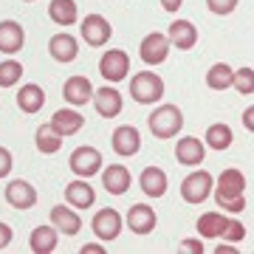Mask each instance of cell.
<instances>
[{
  "instance_id": "1",
  "label": "cell",
  "mask_w": 254,
  "mask_h": 254,
  "mask_svg": "<svg viewBox=\"0 0 254 254\" xmlns=\"http://www.w3.org/2000/svg\"><path fill=\"white\" fill-rule=\"evenodd\" d=\"M243 190H246V178H243V173H240L237 167L223 170V173L218 175V184L212 187L215 198H218V206L223 209V212H232V215H237V212L246 209Z\"/></svg>"
},
{
  "instance_id": "2",
  "label": "cell",
  "mask_w": 254,
  "mask_h": 254,
  "mask_svg": "<svg viewBox=\"0 0 254 254\" xmlns=\"http://www.w3.org/2000/svg\"><path fill=\"white\" fill-rule=\"evenodd\" d=\"M147 127H150V133L155 138H173L181 133L184 127V113L181 108H175V105H161V108H155L147 119Z\"/></svg>"
},
{
  "instance_id": "3",
  "label": "cell",
  "mask_w": 254,
  "mask_h": 254,
  "mask_svg": "<svg viewBox=\"0 0 254 254\" xmlns=\"http://www.w3.org/2000/svg\"><path fill=\"white\" fill-rule=\"evenodd\" d=\"M130 96L138 105H155L164 96V79L153 71H141L130 79Z\"/></svg>"
},
{
  "instance_id": "4",
  "label": "cell",
  "mask_w": 254,
  "mask_h": 254,
  "mask_svg": "<svg viewBox=\"0 0 254 254\" xmlns=\"http://www.w3.org/2000/svg\"><path fill=\"white\" fill-rule=\"evenodd\" d=\"M212 187H215V178H212L206 170L190 173L181 181V198L187 200V203H203V200L212 195Z\"/></svg>"
},
{
  "instance_id": "5",
  "label": "cell",
  "mask_w": 254,
  "mask_h": 254,
  "mask_svg": "<svg viewBox=\"0 0 254 254\" xmlns=\"http://www.w3.org/2000/svg\"><path fill=\"white\" fill-rule=\"evenodd\" d=\"M68 167L76 173V178H91L102 170V153L96 147H76L68 158Z\"/></svg>"
},
{
  "instance_id": "6",
  "label": "cell",
  "mask_w": 254,
  "mask_h": 254,
  "mask_svg": "<svg viewBox=\"0 0 254 254\" xmlns=\"http://www.w3.org/2000/svg\"><path fill=\"white\" fill-rule=\"evenodd\" d=\"M79 31H82V40L91 48H102L113 37V28L102 14H85V20L79 23Z\"/></svg>"
},
{
  "instance_id": "7",
  "label": "cell",
  "mask_w": 254,
  "mask_h": 254,
  "mask_svg": "<svg viewBox=\"0 0 254 254\" xmlns=\"http://www.w3.org/2000/svg\"><path fill=\"white\" fill-rule=\"evenodd\" d=\"M91 229H93V235L99 237V240L110 243V240H116L119 232H122V215H119L116 209L105 206V209H99V212L93 215Z\"/></svg>"
},
{
  "instance_id": "8",
  "label": "cell",
  "mask_w": 254,
  "mask_h": 254,
  "mask_svg": "<svg viewBox=\"0 0 254 254\" xmlns=\"http://www.w3.org/2000/svg\"><path fill=\"white\" fill-rule=\"evenodd\" d=\"M99 73L108 82H122L127 73H130V57H127L122 48H113V51H108V54H102Z\"/></svg>"
},
{
  "instance_id": "9",
  "label": "cell",
  "mask_w": 254,
  "mask_h": 254,
  "mask_svg": "<svg viewBox=\"0 0 254 254\" xmlns=\"http://www.w3.org/2000/svg\"><path fill=\"white\" fill-rule=\"evenodd\" d=\"M138 54H141V60L147 65H161L170 57V40H167V34H161V31L147 34L141 40V46H138Z\"/></svg>"
},
{
  "instance_id": "10",
  "label": "cell",
  "mask_w": 254,
  "mask_h": 254,
  "mask_svg": "<svg viewBox=\"0 0 254 254\" xmlns=\"http://www.w3.org/2000/svg\"><path fill=\"white\" fill-rule=\"evenodd\" d=\"M93 108H96V113L105 119H116L119 113H122V108H125V99H122V93L116 91V88H99V91H93Z\"/></svg>"
},
{
  "instance_id": "11",
  "label": "cell",
  "mask_w": 254,
  "mask_h": 254,
  "mask_svg": "<svg viewBox=\"0 0 254 254\" xmlns=\"http://www.w3.org/2000/svg\"><path fill=\"white\" fill-rule=\"evenodd\" d=\"M51 130H54L57 136H73V133H79L82 125H85V116H82L79 110H73V108H63V110H57L54 116H51Z\"/></svg>"
},
{
  "instance_id": "12",
  "label": "cell",
  "mask_w": 254,
  "mask_h": 254,
  "mask_svg": "<svg viewBox=\"0 0 254 254\" xmlns=\"http://www.w3.org/2000/svg\"><path fill=\"white\" fill-rule=\"evenodd\" d=\"M63 93H65V102H68V105L82 108V105H88V102L93 99V85H91V79H88V76L76 73V76H68Z\"/></svg>"
},
{
  "instance_id": "13",
  "label": "cell",
  "mask_w": 254,
  "mask_h": 254,
  "mask_svg": "<svg viewBox=\"0 0 254 254\" xmlns=\"http://www.w3.org/2000/svg\"><path fill=\"white\" fill-rule=\"evenodd\" d=\"M206 155V144L195 136H184L178 144H175V161L184 164V167H198Z\"/></svg>"
},
{
  "instance_id": "14",
  "label": "cell",
  "mask_w": 254,
  "mask_h": 254,
  "mask_svg": "<svg viewBox=\"0 0 254 254\" xmlns=\"http://www.w3.org/2000/svg\"><path fill=\"white\" fill-rule=\"evenodd\" d=\"M125 220H127V226H130L133 235H150V232L155 229V223H158L153 206H147V203H136V206H130V212H127Z\"/></svg>"
},
{
  "instance_id": "15",
  "label": "cell",
  "mask_w": 254,
  "mask_h": 254,
  "mask_svg": "<svg viewBox=\"0 0 254 254\" xmlns=\"http://www.w3.org/2000/svg\"><path fill=\"white\" fill-rule=\"evenodd\" d=\"M113 150L119 155H136L141 150V133H138L133 125H122L113 130Z\"/></svg>"
},
{
  "instance_id": "16",
  "label": "cell",
  "mask_w": 254,
  "mask_h": 254,
  "mask_svg": "<svg viewBox=\"0 0 254 254\" xmlns=\"http://www.w3.org/2000/svg\"><path fill=\"white\" fill-rule=\"evenodd\" d=\"M26 43V31L17 20H3L0 23V54H17Z\"/></svg>"
},
{
  "instance_id": "17",
  "label": "cell",
  "mask_w": 254,
  "mask_h": 254,
  "mask_svg": "<svg viewBox=\"0 0 254 254\" xmlns=\"http://www.w3.org/2000/svg\"><path fill=\"white\" fill-rule=\"evenodd\" d=\"M65 200L73 209H91L93 200H96V190L85 178H76V181H71L65 187Z\"/></svg>"
},
{
  "instance_id": "18",
  "label": "cell",
  "mask_w": 254,
  "mask_h": 254,
  "mask_svg": "<svg viewBox=\"0 0 254 254\" xmlns=\"http://www.w3.org/2000/svg\"><path fill=\"white\" fill-rule=\"evenodd\" d=\"M48 54L54 57L57 63H73L76 54H79V43H76V37L60 31L48 40Z\"/></svg>"
},
{
  "instance_id": "19",
  "label": "cell",
  "mask_w": 254,
  "mask_h": 254,
  "mask_svg": "<svg viewBox=\"0 0 254 254\" xmlns=\"http://www.w3.org/2000/svg\"><path fill=\"white\" fill-rule=\"evenodd\" d=\"M6 200L14 209H31L37 203V190L28 181H9L6 184Z\"/></svg>"
},
{
  "instance_id": "20",
  "label": "cell",
  "mask_w": 254,
  "mask_h": 254,
  "mask_svg": "<svg viewBox=\"0 0 254 254\" xmlns=\"http://www.w3.org/2000/svg\"><path fill=\"white\" fill-rule=\"evenodd\" d=\"M167 40H170V46L181 48V51H190V48H195V43H198V28L192 26L190 20H175L173 26H170Z\"/></svg>"
},
{
  "instance_id": "21",
  "label": "cell",
  "mask_w": 254,
  "mask_h": 254,
  "mask_svg": "<svg viewBox=\"0 0 254 254\" xmlns=\"http://www.w3.org/2000/svg\"><path fill=\"white\" fill-rule=\"evenodd\" d=\"M51 226L57 229V232H63L65 237H71V235H76L82 229V218L73 212V206H54L51 209Z\"/></svg>"
},
{
  "instance_id": "22",
  "label": "cell",
  "mask_w": 254,
  "mask_h": 254,
  "mask_svg": "<svg viewBox=\"0 0 254 254\" xmlns=\"http://www.w3.org/2000/svg\"><path fill=\"white\" fill-rule=\"evenodd\" d=\"M102 184L110 195H125L130 190V170L122 164H108V170L102 173Z\"/></svg>"
},
{
  "instance_id": "23",
  "label": "cell",
  "mask_w": 254,
  "mask_h": 254,
  "mask_svg": "<svg viewBox=\"0 0 254 254\" xmlns=\"http://www.w3.org/2000/svg\"><path fill=\"white\" fill-rule=\"evenodd\" d=\"M43 105H46V91L40 85L28 82L17 91V108L23 113H37V110H43Z\"/></svg>"
},
{
  "instance_id": "24",
  "label": "cell",
  "mask_w": 254,
  "mask_h": 254,
  "mask_svg": "<svg viewBox=\"0 0 254 254\" xmlns=\"http://www.w3.org/2000/svg\"><path fill=\"white\" fill-rule=\"evenodd\" d=\"M138 184H141L144 195L161 198L164 192H167V173H164L161 167H147L144 173H141V178H138Z\"/></svg>"
},
{
  "instance_id": "25",
  "label": "cell",
  "mask_w": 254,
  "mask_h": 254,
  "mask_svg": "<svg viewBox=\"0 0 254 254\" xmlns=\"http://www.w3.org/2000/svg\"><path fill=\"white\" fill-rule=\"evenodd\" d=\"M57 243H60V232L54 226H37L31 232V240H28L34 254H51L57 249Z\"/></svg>"
},
{
  "instance_id": "26",
  "label": "cell",
  "mask_w": 254,
  "mask_h": 254,
  "mask_svg": "<svg viewBox=\"0 0 254 254\" xmlns=\"http://www.w3.org/2000/svg\"><path fill=\"white\" fill-rule=\"evenodd\" d=\"M48 14H51V20H54L57 26H73L79 20V9H76L73 0H51Z\"/></svg>"
},
{
  "instance_id": "27",
  "label": "cell",
  "mask_w": 254,
  "mask_h": 254,
  "mask_svg": "<svg viewBox=\"0 0 254 254\" xmlns=\"http://www.w3.org/2000/svg\"><path fill=\"white\" fill-rule=\"evenodd\" d=\"M232 138H235V133H232V127L229 125H212L206 130V138H203V144L212 147V150H229L232 147Z\"/></svg>"
},
{
  "instance_id": "28",
  "label": "cell",
  "mask_w": 254,
  "mask_h": 254,
  "mask_svg": "<svg viewBox=\"0 0 254 254\" xmlns=\"http://www.w3.org/2000/svg\"><path fill=\"white\" fill-rule=\"evenodd\" d=\"M232 73L235 71L226 63H215L206 71V85L212 91H226V88H232Z\"/></svg>"
},
{
  "instance_id": "29",
  "label": "cell",
  "mask_w": 254,
  "mask_h": 254,
  "mask_svg": "<svg viewBox=\"0 0 254 254\" xmlns=\"http://www.w3.org/2000/svg\"><path fill=\"white\" fill-rule=\"evenodd\" d=\"M226 223L223 212H203L198 218V235L200 237H220V229Z\"/></svg>"
},
{
  "instance_id": "30",
  "label": "cell",
  "mask_w": 254,
  "mask_h": 254,
  "mask_svg": "<svg viewBox=\"0 0 254 254\" xmlns=\"http://www.w3.org/2000/svg\"><path fill=\"white\" fill-rule=\"evenodd\" d=\"M34 141H37V150H40V153H46V155L57 153V150L63 147V136H57L54 130H51V125L40 127V130H37V136H34Z\"/></svg>"
},
{
  "instance_id": "31",
  "label": "cell",
  "mask_w": 254,
  "mask_h": 254,
  "mask_svg": "<svg viewBox=\"0 0 254 254\" xmlns=\"http://www.w3.org/2000/svg\"><path fill=\"white\" fill-rule=\"evenodd\" d=\"M20 76H23V65L17 60H6V63H0V88H11V85H17Z\"/></svg>"
},
{
  "instance_id": "32",
  "label": "cell",
  "mask_w": 254,
  "mask_h": 254,
  "mask_svg": "<svg viewBox=\"0 0 254 254\" xmlns=\"http://www.w3.org/2000/svg\"><path fill=\"white\" fill-rule=\"evenodd\" d=\"M246 237V226L240 223L237 218H226L223 229H220V240H226V243H240Z\"/></svg>"
},
{
  "instance_id": "33",
  "label": "cell",
  "mask_w": 254,
  "mask_h": 254,
  "mask_svg": "<svg viewBox=\"0 0 254 254\" xmlns=\"http://www.w3.org/2000/svg\"><path fill=\"white\" fill-rule=\"evenodd\" d=\"M232 85H235L240 93L252 96L254 93V71L252 68H240V71H235L232 73Z\"/></svg>"
},
{
  "instance_id": "34",
  "label": "cell",
  "mask_w": 254,
  "mask_h": 254,
  "mask_svg": "<svg viewBox=\"0 0 254 254\" xmlns=\"http://www.w3.org/2000/svg\"><path fill=\"white\" fill-rule=\"evenodd\" d=\"M206 6L215 14H232L237 9V0H206Z\"/></svg>"
},
{
  "instance_id": "35",
  "label": "cell",
  "mask_w": 254,
  "mask_h": 254,
  "mask_svg": "<svg viewBox=\"0 0 254 254\" xmlns=\"http://www.w3.org/2000/svg\"><path fill=\"white\" fill-rule=\"evenodd\" d=\"M11 173V153L6 147H0V178H6Z\"/></svg>"
},
{
  "instance_id": "36",
  "label": "cell",
  "mask_w": 254,
  "mask_h": 254,
  "mask_svg": "<svg viewBox=\"0 0 254 254\" xmlns=\"http://www.w3.org/2000/svg\"><path fill=\"white\" fill-rule=\"evenodd\" d=\"M11 237H14V235H11V226L0 220V252H3V249H6V246L11 243Z\"/></svg>"
},
{
  "instance_id": "37",
  "label": "cell",
  "mask_w": 254,
  "mask_h": 254,
  "mask_svg": "<svg viewBox=\"0 0 254 254\" xmlns=\"http://www.w3.org/2000/svg\"><path fill=\"white\" fill-rule=\"evenodd\" d=\"M181 252L203 254V243H200V240H181Z\"/></svg>"
},
{
  "instance_id": "38",
  "label": "cell",
  "mask_w": 254,
  "mask_h": 254,
  "mask_svg": "<svg viewBox=\"0 0 254 254\" xmlns=\"http://www.w3.org/2000/svg\"><path fill=\"white\" fill-rule=\"evenodd\" d=\"M82 254H105V246L102 243H85L82 246Z\"/></svg>"
},
{
  "instance_id": "39",
  "label": "cell",
  "mask_w": 254,
  "mask_h": 254,
  "mask_svg": "<svg viewBox=\"0 0 254 254\" xmlns=\"http://www.w3.org/2000/svg\"><path fill=\"white\" fill-rule=\"evenodd\" d=\"M215 254H237V246L235 243H218Z\"/></svg>"
},
{
  "instance_id": "40",
  "label": "cell",
  "mask_w": 254,
  "mask_h": 254,
  "mask_svg": "<svg viewBox=\"0 0 254 254\" xmlns=\"http://www.w3.org/2000/svg\"><path fill=\"white\" fill-rule=\"evenodd\" d=\"M181 3H184V0H161L164 11H178V9H181Z\"/></svg>"
},
{
  "instance_id": "41",
  "label": "cell",
  "mask_w": 254,
  "mask_h": 254,
  "mask_svg": "<svg viewBox=\"0 0 254 254\" xmlns=\"http://www.w3.org/2000/svg\"><path fill=\"white\" fill-rule=\"evenodd\" d=\"M243 125H246V130H254V110H252V108H246V113H243Z\"/></svg>"
},
{
  "instance_id": "42",
  "label": "cell",
  "mask_w": 254,
  "mask_h": 254,
  "mask_svg": "<svg viewBox=\"0 0 254 254\" xmlns=\"http://www.w3.org/2000/svg\"><path fill=\"white\" fill-rule=\"evenodd\" d=\"M26 3H31V0H26Z\"/></svg>"
}]
</instances>
